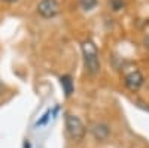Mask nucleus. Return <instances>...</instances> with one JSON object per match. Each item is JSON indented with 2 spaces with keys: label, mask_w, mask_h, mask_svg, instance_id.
I'll return each instance as SVG.
<instances>
[{
  "label": "nucleus",
  "mask_w": 149,
  "mask_h": 148,
  "mask_svg": "<svg viewBox=\"0 0 149 148\" xmlns=\"http://www.w3.org/2000/svg\"><path fill=\"white\" fill-rule=\"evenodd\" d=\"M60 81H61V87H63L66 96L69 97L73 93V81H72V76L70 75H63V76L60 78Z\"/></svg>",
  "instance_id": "nucleus-6"
},
{
  "label": "nucleus",
  "mask_w": 149,
  "mask_h": 148,
  "mask_svg": "<svg viewBox=\"0 0 149 148\" xmlns=\"http://www.w3.org/2000/svg\"><path fill=\"white\" fill-rule=\"evenodd\" d=\"M3 2H8V3H14V2H17V0H3Z\"/></svg>",
  "instance_id": "nucleus-11"
},
{
  "label": "nucleus",
  "mask_w": 149,
  "mask_h": 148,
  "mask_svg": "<svg viewBox=\"0 0 149 148\" xmlns=\"http://www.w3.org/2000/svg\"><path fill=\"white\" fill-rule=\"evenodd\" d=\"M36 11L42 18H54L60 14V3L58 0H40Z\"/></svg>",
  "instance_id": "nucleus-4"
},
{
  "label": "nucleus",
  "mask_w": 149,
  "mask_h": 148,
  "mask_svg": "<svg viewBox=\"0 0 149 148\" xmlns=\"http://www.w3.org/2000/svg\"><path fill=\"white\" fill-rule=\"evenodd\" d=\"M112 8H113V11H119V9H122V5H124V2L122 0H112Z\"/></svg>",
  "instance_id": "nucleus-9"
},
{
  "label": "nucleus",
  "mask_w": 149,
  "mask_h": 148,
  "mask_svg": "<svg viewBox=\"0 0 149 148\" xmlns=\"http://www.w3.org/2000/svg\"><path fill=\"white\" fill-rule=\"evenodd\" d=\"M93 136L97 139V141H106L110 135V127L106 124V123H102V121H97V123H93L91 127H90Z\"/></svg>",
  "instance_id": "nucleus-5"
},
{
  "label": "nucleus",
  "mask_w": 149,
  "mask_h": 148,
  "mask_svg": "<svg viewBox=\"0 0 149 148\" xmlns=\"http://www.w3.org/2000/svg\"><path fill=\"white\" fill-rule=\"evenodd\" d=\"M124 84L130 91H137L143 85V75L137 67H128L124 70Z\"/></svg>",
  "instance_id": "nucleus-3"
},
{
  "label": "nucleus",
  "mask_w": 149,
  "mask_h": 148,
  "mask_svg": "<svg viewBox=\"0 0 149 148\" xmlns=\"http://www.w3.org/2000/svg\"><path fill=\"white\" fill-rule=\"evenodd\" d=\"M98 3V0H79V5L81 8L85 11V12H88V11H93Z\"/></svg>",
  "instance_id": "nucleus-7"
},
{
  "label": "nucleus",
  "mask_w": 149,
  "mask_h": 148,
  "mask_svg": "<svg viewBox=\"0 0 149 148\" xmlns=\"http://www.w3.org/2000/svg\"><path fill=\"white\" fill-rule=\"evenodd\" d=\"M24 148H30V142H29V141L24 142Z\"/></svg>",
  "instance_id": "nucleus-10"
},
{
  "label": "nucleus",
  "mask_w": 149,
  "mask_h": 148,
  "mask_svg": "<svg viewBox=\"0 0 149 148\" xmlns=\"http://www.w3.org/2000/svg\"><path fill=\"white\" fill-rule=\"evenodd\" d=\"M52 112H54L52 109H46V111H45V114H43L39 120L36 121V127H42V126H45L46 123H48V120H49V117H51V114H52Z\"/></svg>",
  "instance_id": "nucleus-8"
},
{
  "label": "nucleus",
  "mask_w": 149,
  "mask_h": 148,
  "mask_svg": "<svg viewBox=\"0 0 149 148\" xmlns=\"http://www.w3.org/2000/svg\"><path fill=\"white\" fill-rule=\"evenodd\" d=\"M64 123H66V130H67V135L70 136V139H72V141H74V142H81V141L85 138L86 127H85V124H84V121H82L78 115L66 114Z\"/></svg>",
  "instance_id": "nucleus-2"
},
{
  "label": "nucleus",
  "mask_w": 149,
  "mask_h": 148,
  "mask_svg": "<svg viewBox=\"0 0 149 148\" xmlns=\"http://www.w3.org/2000/svg\"><path fill=\"white\" fill-rule=\"evenodd\" d=\"M81 49H82V57H84V65L86 67V72L91 75H97L100 72V57H98V51L97 46L91 39H85L81 43Z\"/></svg>",
  "instance_id": "nucleus-1"
}]
</instances>
